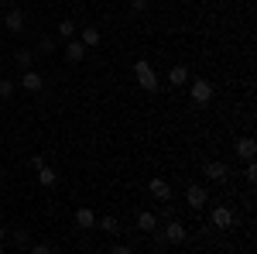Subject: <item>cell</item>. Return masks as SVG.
Here are the masks:
<instances>
[{
    "label": "cell",
    "instance_id": "1",
    "mask_svg": "<svg viewBox=\"0 0 257 254\" xmlns=\"http://www.w3.org/2000/svg\"><path fill=\"white\" fill-rule=\"evenodd\" d=\"M134 72H138V82L148 90V93H158V76H155V65H151L148 59L134 62Z\"/></svg>",
    "mask_w": 257,
    "mask_h": 254
},
{
    "label": "cell",
    "instance_id": "2",
    "mask_svg": "<svg viewBox=\"0 0 257 254\" xmlns=\"http://www.w3.org/2000/svg\"><path fill=\"white\" fill-rule=\"evenodd\" d=\"M185 203H189L192 210H202V206L209 203V193H206L202 186H189V189H185Z\"/></svg>",
    "mask_w": 257,
    "mask_h": 254
},
{
    "label": "cell",
    "instance_id": "3",
    "mask_svg": "<svg viewBox=\"0 0 257 254\" xmlns=\"http://www.w3.org/2000/svg\"><path fill=\"white\" fill-rule=\"evenodd\" d=\"M148 189H151V196H155V199H161V203H168V199H172V186H168L161 176L151 179V182H148Z\"/></svg>",
    "mask_w": 257,
    "mask_h": 254
},
{
    "label": "cell",
    "instance_id": "4",
    "mask_svg": "<svg viewBox=\"0 0 257 254\" xmlns=\"http://www.w3.org/2000/svg\"><path fill=\"white\" fill-rule=\"evenodd\" d=\"M192 100H196V103H209V100H213V86H209L206 79H196V82H192Z\"/></svg>",
    "mask_w": 257,
    "mask_h": 254
},
{
    "label": "cell",
    "instance_id": "5",
    "mask_svg": "<svg viewBox=\"0 0 257 254\" xmlns=\"http://www.w3.org/2000/svg\"><path fill=\"white\" fill-rule=\"evenodd\" d=\"M65 59L69 62H82L86 59V45L76 41V38H69V45H65Z\"/></svg>",
    "mask_w": 257,
    "mask_h": 254
},
{
    "label": "cell",
    "instance_id": "6",
    "mask_svg": "<svg viewBox=\"0 0 257 254\" xmlns=\"http://www.w3.org/2000/svg\"><path fill=\"white\" fill-rule=\"evenodd\" d=\"M76 227H79V230H93V227H96V213L86 210V206L76 210Z\"/></svg>",
    "mask_w": 257,
    "mask_h": 254
},
{
    "label": "cell",
    "instance_id": "7",
    "mask_svg": "<svg viewBox=\"0 0 257 254\" xmlns=\"http://www.w3.org/2000/svg\"><path fill=\"white\" fill-rule=\"evenodd\" d=\"M230 223H233V213H230L226 206H216V210H213V227H216V230H226Z\"/></svg>",
    "mask_w": 257,
    "mask_h": 254
},
{
    "label": "cell",
    "instance_id": "8",
    "mask_svg": "<svg viewBox=\"0 0 257 254\" xmlns=\"http://www.w3.org/2000/svg\"><path fill=\"white\" fill-rule=\"evenodd\" d=\"M41 86H45V79H41L38 72H24V79H21V90H24V93H38Z\"/></svg>",
    "mask_w": 257,
    "mask_h": 254
},
{
    "label": "cell",
    "instance_id": "9",
    "mask_svg": "<svg viewBox=\"0 0 257 254\" xmlns=\"http://www.w3.org/2000/svg\"><path fill=\"white\" fill-rule=\"evenodd\" d=\"M254 151H257L254 137H240V141H237V155L240 158H247V161H250V158H254Z\"/></svg>",
    "mask_w": 257,
    "mask_h": 254
},
{
    "label": "cell",
    "instance_id": "10",
    "mask_svg": "<svg viewBox=\"0 0 257 254\" xmlns=\"http://www.w3.org/2000/svg\"><path fill=\"white\" fill-rule=\"evenodd\" d=\"M165 237H168L172 244H182V240H185V227H182L178 220H172V223H168V230H165Z\"/></svg>",
    "mask_w": 257,
    "mask_h": 254
},
{
    "label": "cell",
    "instance_id": "11",
    "mask_svg": "<svg viewBox=\"0 0 257 254\" xmlns=\"http://www.w3.org/2000/svg\"><path fill=\"white\" fill-rule=\"evenodd\" d=\"M206 176L213 179V182H223V179H226V165H223V161H209V165H206Z\"/></svg>",
    "mask_w": 257,
    "mask_h": 254
},
{
    "label": "cell",
    "instance_id": "12",
    "mask_svg": "<svg viewBox=\"0 0 257 254\" xmlns=\"http://www.w3.org/2000/svg\"><path fill=\"white\" fill-rule=\"evenodd\" d=\"M168 79H172V86H185V82H189V69H185V65H172Z\"/></svg>",
    "mask_w": 257,
    "mask_h": 254
},
{
    "label": "cell",
    "instance_id": "13",
    "mask_svg": "<svg viewBox=\"0 0 257 254\" xmlns=\"http://www.w3.org/2000/svg\"><path fill=\"white\" fill-rule=\"evenodd\" d=\"M155 223H158V220H155V213H148V210H144V213H138V227L144 230V234H155Z\"/></svg>",
    "mask_w": 257,
    "mask_h": 254
},
{
    "label": "cell",
    "instance_id": "14",
    "mask_svg": "<svg viewBox=\"0 0 257 254\" xmlns=\"http://www.w3.org/2000/svg\"><path fill=\"white\" fill-rule=\"evenodd\" d=\"M55 172H52V168H48V165H41L38 168V186H45V189H52V186H55Z\"/></svg>",
    "mask_w": 257,
    "mask_h": 254
},
{
    "label": "cell",
    "instance_id": "15",
    "mask_svg": "<svg viewBox=\"0 0 257 254\" xmlns=\"http://www.w3.org/2000/svg\"><path fill=\"white\" fill-rule=\"evenodd\" d=\"M79 41L86 45V48H96V45H99V31H96V28H86Z\"/></svg>",
    "mask_w": 257,
    "mask_h": 254
},
{
    "label": "cell",
    "instance_id": "16",
    "mask_svg": "<svg viewBox=\"0 0 257 254\" xmlns=\"http://www.w3.org/2000/svg\"><path fill=\"white\" fill-rule=\"evenodd\" d=\"M96 223H99L103 234H117V216H99Z\"/></svg>",
    "mask_w": 257,
    "mask_h": 254
},
{
    "label": "cell",
    "instance_id": "17",
    "mask_svg": "<svg viewBox=\"0 0 257 254\" xmlns=\"http://www.w3.org/2000/svg\"><path fill=\"white\" fill-rule=\"evenodd\" d=\"M7 28H11V31H21V28H24V14H21V11H11V14H7Z\"/></svg>",
    "mask_w": 257,
    "mask_h": 254
},
{
    "label": "cell",
    "instance_id": "18",
    "mask_svg": "<svg viewBox=\"0 0 257 254\" xmlns=\"http://www.w3.org/2000/svg\"><path fill=\"white\" fill-rule=\"evenodd\" d=\"M14 97V82L11 79H0V100H11Z\"/></svg>",
    "mask_w": 257,
    "mask_h": 254
},
{
    "label": "cell",
    "instance_id": "19",
    "mask_svg": "<svg viewBox=\"0 0 257 254\" xmlns=\"http://www.w3.org/2000/svg\"><path fill=\"white\" fill-rule=\"evenodd\" d=\"M14 62H18V65H31V52H28V48H21L18 55H14Z\"/></svg>",
    "mask_w": 257,
    "mask_h": 254
},
{
    "label": "cell",
    "instance_id": "20",
    "mask_svg": "<svg viewBox=\"0 0 257 254\" xmlns=\"http://www.w3.org/2000/svg\"><path fill=\"white\" fill-rule=\"evenodd\" d=\"M59 35L62 38H72V21H59Z\"/></svg>",
    "mask_w": 257,
    "mask_h": 254
},
{
    "label": "cell",
    "instance_id": "21",
    "mask_svg": "<svg viewBox=\"0 0 257 254\" xmlns=\"http://www.w3.org/2000/svg\"><path fill=\"white\" fill-rule=\"evenodd\" d=\"M131 11H134V14H144V11H148V0H134Z\"/></svg>",
    "mask_w": 257,
    "mask_h": 254
},
{
    "label": "cell",
    "instance_id": "22",
    "mask_svg": "<svg viewBox=\"0 0 257 254\" xmlns=\"http://www.w3.org/2000/svg\"><path fill=\"white\" fill-rule=\"evenodd\" d=\"M247 179H250V182L257 179V165H254V158H250V165H247Z\"/></svg>",
    "mask_w": 257,
    "mask_h": 254
},
{
    "label": "cell",
    "instance_id": "23",
    "mask_svg": "<svg viewBox=\"0 0 257 254\" xmlns=\"http://www.w3.org/2000/svg\"><path fill=\"white\" fill-rule=\"evenodd\" d=\"M0 237H4V227H0Z\"/></svg>",
    "mask_w": 257,
    "mask_h": 254
},
{
    "label": "cell",
    "instance_id": "24",
    "mask_svg": "<svg viewBox=\"0 0 257 254\" xmlns=\"http://www.w3.org/2000/svg\"><path fill=\"white\" fill-rule=\"evenodd\" d=\"M0 4H7V0H0Z\"/></svg>",
    "mask_w": 257,
    "mask_h": 254
}]
</instances>
